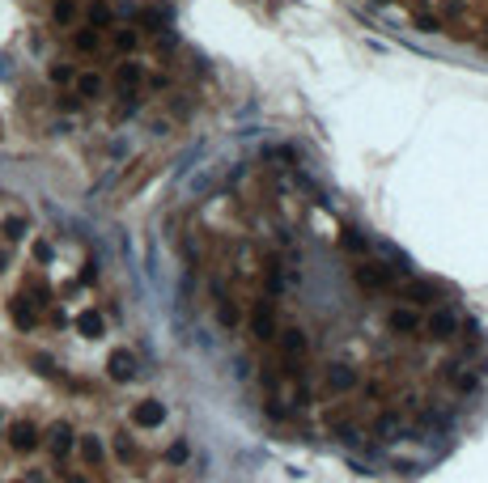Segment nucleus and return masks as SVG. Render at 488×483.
<instances>
[{"label":"nucleus","instance_id":"nucleus-11","mask_svg":"<svg viewBox=\"0 0 488 483\" xmlns=\"http://www.w3.org/2000/svg\"><path fill=\"white\" fill-rule=\"evenodd\" d=\"M73 47L81 51V56H94V51H102V34H98V26L77 30V34H73Z\"/></svg>","mask_w":488,"mask_h":483},{"label":"nucleus","instance_id":"nucleus-14","mask_svg":"<svg viewBox=\"0 0 488 483\" xmlns=\"http://www.w3.org/2000/svg\"><path fill=\"white\" fill-rule=\"evenodd\" d=\"M77 331H81L85 339H102V318H98L94 309H85V314H77Z\"/></svg>","mask_w":488,"mask_h":483},{"label":"nucleus","instance_id":"nucleus-10","mask_svg":"<svg viewBox=\"0 0 488 483\" xmlns=\"http://www.w3.org/2000/svg\"><path fill=\"white\" fill-rule=\"evenodd\" d=\"M399 297H404V301H412V305H429L438 293H433V284H424V280H408V284L399 289Z\"/></svg>","mask_w":488,"mask_h":483},{"label":"nucleus","instance_id":"nucleus-17","mask_svg":"<svg viewBox=\"0 0 488 483\" xmlns=\"http://www.w3.org/2000/svg\"><path fill=\"white\" fill-rule=\"evenodd\" d=\"M51 17H56L60 26H68L77 17V5H73V0H56V5H51Z\"/></svg>","mask_w":488,"mask_h":483},{"label":"nucleus","instance_id":"nucleus-9","mask_svg":"<svg viewBox=\"0 0 488 483\" xmlns=\"http://www.w3.org/2000/svg\"><path fill=\"white\" fill-rule=\"evenodd\" d=\"M140 81H145V68H140V64H119V72H115V85H119V93H124V98H132Z\"/></svg>","mask_w":488,"mask_h":483},{"label":"nucleus","instance_id":"nucleus-22","mask_svg":"<svg viewBox=\"0 0 488 483\" xmlns=\"http://www.w3.org/2000/svg\"><path fill=\"white\" fill-rule=\"evenodd\" d=\"M115 47H119V51H132V47H136V30H119V34H115Z\"/></svg>","mask_w":488,"mask_h":483},{"label":"nucleus","instance_id":"nucleus-13","mask_svg":"<svg viewBox=\"0 0 488 483\" xmlns=\"http://www.w3.org/2000/svg\"><path fill=\"white\" fill-rule=\"evenodd\" d=\"M47 437H51V450H56V458H64V454L73 450V428H68V424H56Z\"/></svg>","mask_w":488,"mask_h":483},{"label":"nucleus","instance_id":"nucleus-5","mask_svg":"<svg viewBox=\"0 0 488 483\" xmlns=\"http://www.w3.org/2000/svg\"><path fill=\"white\" fill-rule=\"evenodd\" d=\"M9 445L22 450V454H30V450L38 445V428H34L30 420H13V424H9Z\"/></svg>","mask_w":488,"mask_h":483},{"label":"nucleus","instance_id":"nucleus-8","mask_svg":"<svg viewBox=\"0 0 488 483\" xmlns=\"http://www.w3.org/2000/svg\"><path fill=\"white\" fill-rule=\"evenodd\" d=\"M251 335L255 339H276V322H272V309H267L263 301L255 305V314H251Z\"/></svg>","mask_w":488,"mask_h":483},{"label":"nucleus","instance_id":"nucleus-21","mask_svg":"<svg viewBox=\"0 0 488 483\" xmlns=\"http://www.w3.org/2000/svg\"><path fill=\"white\" fill-rule=\"evenodd\" d=\"M344 246H348L353 254H361V250H365V238H361L357 229H344Z\"/></svg>","mask_w":488,"mask_h":483},{"label":"nucleus","instance_id":"nucleus-19","mask_svg":"<svg viewBox=\"0 0 488 483\" xmlns=\"http://www.w3.org/2000/svg\"><path fill=\"white\" fill-rule=\"evenodd\" d=\"M399 433V420L395 415H383V420H378V437H383V441H391Z\"/></svg>","mask_w":488,"mask_h":483},{"label":"nucleus","instance_id":"nucleus-16","mask_svg":"<svg viewBox=\"0 0 488 483\" xmlns=\"http://www.w3.org/2000/svg\"><path fill=\"white\" fill-rule=\"evenodd\" d=\"M81 458H85L89 466H98V462H102V441H98V437H81Z\"/></svg>","mask_w":488,"mask_h":483},{"label":"nucleus","instance_id":"nucleus-18","mask_svg":"<svg viewBox=\"0 0 488 483\" xmlns=\"http://www.w3.org/2000/svg\"><path fill=\"white\" fill-rule=\"evenodd\" d=\"M13 322H17V331H30L34 327V309L22 305V301H13Z\"/></svg>","mask_w":488,"mask_h":483},{"label":"nucleus","instance_id":"nucleus-2","mask_svg":"<svg viewBox=\"0 0 488 483\" xmlns=\"http://www.w3.org/2000/svg\"><path fill=\"white\" fill-rule=\"evenodd\" d=\"M161 420H166V403L161 399H145L132 407V424L136 428H161Z\"/></svg>","mask_w":488,"mask_h":483},{"label":"nucleus","instance_id":"nucleus-29","mask_svg":"<svg viewBox=\"0 0 488 483\" xmlns=\"http://www.w3.org/2000/svg\"><path fill=\"white\" fill-rule=\"evenodd\" d=\"M22 483H43V475H30V479H22Z\"/></svg>","mask_w":488,"mask_h":483},{"label":"nucleus","instance_id":"nucleus-27","mask_svg":"<svg viewBox=\"0 0 488 483\" xmlns=\"http://www.w3.org/2000/svg\"><path fill=\"white\" fill-rule=\"evenodd\" d=\"M166 458H170L175 466H179V462H187V445H183V441H179V445H170V454H166Z\"/></svg>","mask_w":488,"mask_h":483},{"label":"nucleus","instance_id":"nucleus-30","mask_svg":"<svg viewBox=\"0 0 488 483\" xmlns=\"http://www.w3.org/2000/svg\"><path fill=\"white\" fill-rule=\"evenodd\" d=\"M5 263H9V250H0V267H5Z\"/></svg>","mask_w":488,"mask_h":483},{"label":"nucleus","instance_id":"nucleus-15","mask_svg":"<svg viewBox=\"0 0 488 483\" xmlns=\"http://www.w3.org/2000/svg\"><path fill=\"white\" fill-rule=\"evenodd\" d=\"M77 93H81V98H98V93H102V77L81 72V77H77Z\"/></svg>","mask_w":488,"mask_h":483},{"label":"nucleus","instance_id":"nucleus-26","mask_svg":"<svg viewBox=\"0 0 488 483\" xmlns=\"http://www.w3.org/2000/svg\"><path fill=\"white\" fill-rule=\"evenodd\" d=\"M115 454L128 462V458H132V441H128V437H115Z\"/></svg>","mask_w":488,"mask_h":483},{"label":"nucleus","instance_id":"nucleus-25","mask_svg":"<svg viewBox=\"0 0 488 483\" xmlns=\"http://www.w3.org/2000/svg\"><path fill=\"white\" fill-rule=\"evenodd\" d=\"M5 233H9V238H22V233H26V221H17V217L5 221Z\"/></svg>","mask_w":488,"mask_h":483},{"label":"nucleus","instance_id":"nucleus-4","mask_svg":"<svg viewBox=\"0 0 488 483\" xmlns=\"http://www.w3.org/2000/svg\"><path fill=\"white\" fill-rule=\"evenodd\" d=\"M306 348H310V339H306V331H302V327L281 331V356H285V365L302 360V356H306Z\"/></svg>","mask_w":488,"mask_h":483},{"label":"nucleus","instance_id":"nucleus-23","mask_svg":"<svg viewBox=\"0 0 488 483\" xmlns=\"http://www.w3.org/2000/svg\"><path fill=\"white\" fill-rule=\"evenodd\" d=\"M336 437H340V441H348V445H353V441H357V437H361V433H357V428H353V424H336Z\"/></svg>","mask_w":488,"mask_h":483},{"label":"nucleus","instance_id":"nucleus-28","mask_svg":"<svg viewBox=\"0 0 488 483\" xmlns=\"http://www.w3.org/2000/svg\"><path fill=\"white\" fill-rule=\"evenodd\" d=\"M34 259H43V263H47V259H51V246H47V242H34Z\"/></svg>","mask_w":488,"mask_h":483},{"label":"nucleus","instance_id":"nucleus-6","mask_svg":"<svg viewBox=\"0 0 488 483\" xmlns=\"http://www.w3.org/2000/svg\"><path fill=\"white\" fill-rule=\"evenodd\" d=\"M327 390H332V394L357 390V369H353V365H332V369H327Z\"/></svg>","mask_w":488,"mask_h":483},{"label":"nucleus","instance_id":"nucleus-12","mask_svg":"<svg viewBox=\"0 0 488 483\" xmlns=\"http://www.w3.org/2000/svg\"><path fill=\"white\" fill-rule=\"evenodd\" d=\"M387 322H391V331H395V335H412V331L420 327V318H416L412 309H395Z\"/></svg>","mask_w":488,"mask_h":483},{"label":"nucleus","instance_id":"nucleus-20","mask_svg":"<svg viewBox=\"0 0 488 483\" xmlns=\"http://www.w3.org/2000/svg\"><path fill=\"white\" fill-rule=\"evenodd\" d=\"M106 22H111V9H106L102 0H98V5H89V26H106Z\"/></svg>","mask_w":488,"mask_h":483},{"label":"nucleus","instance_id":"nucleus-3","mask_svg":"<svg viewBox=\"0 0 488 483\" xmlns=\"http://www.w3.org/2000/svg\"><path fill=\"white\" fill-rule=\"evenodd\" d=\"M424 327H429L433 339H454V335H459V314H454V309H433Z\"/></svg>","mask_w":488,"mask_h":483},{"label":"nucleus","instance_id":"nucleus-31","mask_svg":"<svg viewBox=\"0 0 488 483\" xmlns=\"http://www.w3.org/2000/svg\"><path fill=\"white\" fill-rule=\"evenodd\" d=\"M68 483H85V479H81V475H73V479H68Z\"/></svg>","mask_w":488,"mask_h":483},{"label":"nucleus","instance_id":"nucleus-1","mask_svg":"<svg viewBox=\"0 0 488 483\" xmlns=\"http://www.w3.org/2000/svg\"><path fill=\"white\" fill-rule=\"evenodd\" d=\"M353 276H357V284H361V289H369V293H383V289H391V284H395V276H391V267H387V263H365V259H361Z\"/></svg>","mask_w":488,"mask_h":483},{"label":"nucleus","instance_id":"nucleus-24","mask_svg":"<svg viewBox=\"0 0 488 483\" xmlns=\"http://www.w3.org/2000/svg\"><path fill=\"white\" fill-rule=\"evenodd\" d=\"M51 81H56V85L73 81V68H64V64H51Z\"/></svg>","mask_w":488,"mask_h":483},{"label":"nucleus","instance_id":"nucleus-7","mask_svg":"<svg viewBox=\"0 0 488 483\" xmlns=\"http://www.w3.org/2000/svg\"><path fill=\"white\" fill-rule=\"evenodd\" d=\"M106 373H111L115 382H132V378H136V356H132V352H124V348H119V352H111V360H106Z\"/></svg>","mask_w":488,"mask_h":483}]
</instances>
